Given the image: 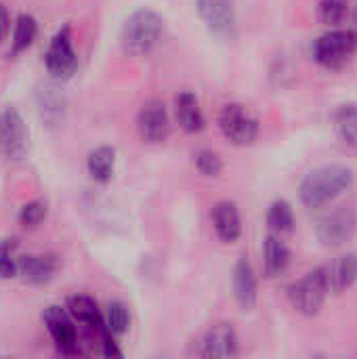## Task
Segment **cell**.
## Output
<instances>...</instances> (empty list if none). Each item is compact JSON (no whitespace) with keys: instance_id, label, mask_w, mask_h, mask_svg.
Returning <instances> with one entry per match:
<instances>
[{"instance_id":"cell-17","label":"cell","mask_w":357,"mask_h":359,"mask_svg":"<svg viewBox=\"0 0 357 359\" xmlns=\"http://www.w3.org/2000/svg\"><path fill=\"white\" fill-rule=\"evenodd\" d=\"M324 269H326L330 292L343 294L357 282V255L356 252L341 255L332 263L324 265Z\"/></svg>"},{"instance_id":"cell-21","label":"cell","mask_w":357,"mask_h":359,"mask_svg":"<svg viewBox=\"0 0 357 359\" xmlns=\"http://www.w3.org/2000/svg\"><path fill=\"white\" fill-rule=\"evenodd\" d=\"M335 130L347 147L357 149V103H343L337 107Z\"/></svg>"},{"instance_id":"cell-2","label":"cell","mask_w":357,"mask_h":359,"mask_svg":"<svg viewBox=\"0 0 357 359\" xmlns=\"http://www.w3.org/2000/svg\"><path fill=\"white\" fill-rule=\"evenodd\" d=\"M164 19L151 8L135 11L122 25L120 32V46L130 57L147 55L162 38Z\"/></svg>"},{"instance_id":"cell-8","label":"cell","mask_w":357,"mask_h":359,"mask_svg":"<svg viewBox=\"0 0 357 359\" xmlns=\"http://www.w3.org/2000/svg\"><path fill=\"white\" fill-rule=\"evenodd\" d=\"M0 151L11 162H19L27 151V126L15 105L0 109Z\"/></svg>"},{"instance_id":"cell-19","label":"cell","mask_w":357,"mask_h":359,"mask_svg":"<svg viewBox=\"0 0 357 359\" xmlns=\"http://www.w3.org/2000/svg\"><path fill=\"white\" fill-rule=\"evenodd\" d=\"M290 265V248L282 242L278 233L267 236L263 250V269L267 278H280Z\"/></svg>"},{"instance_id":"cell-11","label":"cell","mask_w":357,"mask_h":359,"mask_svg":"<svg viewBox=\"0 0 357 359\" xmlns=\"http://www.w3.org/2000/svg\"><path fill=\"white\" fill-rule=\"evenodd\" d=\"M198 13L215 36H236V11L229 0H198Z\"/></svg>"},{"instance_id":"cell-24","label":"cell","mask_w":357,"mask_h":359,"mask_svg":"<svg viewBox=\"0 0 357 359\" xmlns=\"http://www.w3.org/2000/svg\"><path fill=\"white\" fill-rule=\"evenodd\" d=\"M103 318H105V326H107V330H109L114 337H122V334H126V332H128V326H130V313H128V309H126V305H124V303H120V301H112V303L105 307Z\"/></svg>"},{"instance_id":"cell-26","label":"cell","mask_w":357,"mask_h":359,"mask_svg":"<svg viewBox=\"0 0 357 359\" xmlns=\"http://www.w3.org/2000/svg\"><path fill=\"white\" fill-rule=\"evenodd\" d=\"M46 212H48L46 202H42V200H32V202H27V204L21 206L17 219H19V225H21V227L34 229V227H38V225L46 219Z\"/></svg>"},{"instance_id":"cell-6","label":"cell","mask_w":357,"mask_h":359,"mask_svg":"<svg viewBox=\"0 0 357 359\" xmlns=\"http://www.w3.org/2000/svg\"><path fill=\"white\" fill-rule=\"evenodd\" d=\"M219 128H221L223 137L238 147L252 145L259 137L257 118L240 103L223 105V109L219 114Z\"/></svg>"},{"instance_id":"cell-27","label":"cell","mask_w":357,"mask_h":359,"mask_svg":"<svg viewBox=\"0 0 357 359\" xmlns=\"http://www.w3.org/2000/svg\"><path fill=\"white\" fill-rule=\"evenodd\" d=\"M17 242L11 238L0 240V278L8 280L17 276Z\"/></svg>"},{"instance_id":"cell-15","label":"cell","mask_w":357,"mask_h":359,"mask_svg":"<svg viewBox=\"0 0 357 359\" xmlns=\"http://www.w3.org/2000/svg\"><path fill=\"white\" fill-rule=\"evenodd\" d=\"M231 286H234V297L238 305L244 311H252L257 305V276L246 257L238 259L231 276Z\"/></svg>"},{"instance_id":"cell-10","label":"cell","mask_w":357,"mask_h":359,"mask_svg":"<svg viewBox=\"0 0 357 359\" xmlns=\"http://www.w3.org/2000/svg\"><path fill=\"white\" fill-rule=\"evenodd\" d=\"M137 130L145 143H162L170 135V118L162 101L151 99L143 103L137 116Z\"/></svg>"},{"instance_id":"cell-16","label":"cell","mask_w":357,"mask_h":359,"mask_svg":"<svg viewBox=\"0 0 357 359\" xmlns=\"http://www.w3.org/2000/svg\"><path fill=\"white\" fill-rule=\"evenodd\" d=\"M65 309L69 311V316L74 318V322H80L82 326H86L88 330H93L97 337H101L107 330L103 311L99 309V305L90 297H86V294H74V297L67 299Z\"/></svg>"},{"instance_id":"cell-1","label":"cell","mask_w":357,"mask_h":359,"mask_svg":"<svg viewBox=\"0 0 357 359\" xmlns=\"http://www.w3.org/2000/svg\"><path fill=\"white\" fill-rule=\"evenodd\" d=\"M356 181V175L345 164H326L311 170L299 187V198L307 208H322L345 194Z\"/></svg>"},{"instance_id":"cell-4","label":"cell","mask_w":357,"mask_h":359,"mask_svg":"<svg viewBox=\"0 0 357 359\" xmlns=\"http://www.w3.org/2000/svg\"><path fill=\"white\" fill-rule=\"evenodd\" d=\"M357 53V32L330 29L314 42V59L328 69L345 67Z\"/></svg>"},{"instance_id":"cell-5","label":"cell","mask_w":357,"mask_h":359,"mask_svg":"<svg viewBox=\"0 0 357 359\" xmlns=\"http://www.w3.org/2000/svg\"><path fill=\"white\" fill-rule=\"evenodd\" d=\"M44 65L55 80H69L78 72L80 59L74 48V34L69 25L59 27L50 38L44 53Z\"/></svg>"},{"instance_id":"cell-14","label":"cell","mask_w":357,"mask_h":359,"mask_svg":"<svg viewBox=\"0 0 357 359\" xmlns=\"http://www.w3.org/2000/svg\"><path fill=\"white\" fill-rule=\"evenodd\" d=\"M210 219H213L215 233L221 242L234 244L242 236V217L234 202H229V200L217 202L210 212Z\"/></svg>"},{"instance_id":"cell-9","label":"cell","mask_w":357,"mask_h":359,"mask_svg":"<svg viewBox=\"0 0 357 359\" xmlns=\"http://www.w3.org/2000/svg\"><path fill=\"white\" fill-rule=\"evenodd\" d=\"M42 322L57 347V351L61 355H67V358H74L80 353L78 349V334H76V328H74V318L69 316L67 309L59 307V305H50L44 309L42 313Z\"/></svg>"},{"instance_id":"cell-18","label":"cell","mask_w":357,"mask_h":359,"mask_svg":"<svg viewBox=\"0 0 357 359\" xmlns=\"http://www.w3.org/2000/svg\"><path fill=\"white\" fill-rule=\"evenodd\" d=\"M175 118H177L179 126L189 135H196V133L204 130V126H206V118H204V111L198 103V97L189 90H183L177 95Z\"/></svg>"},{"instance_id":"cell-22","label":"cell","mask_w":357,"mask_h":359,"mask_svg":"<svg viewBox=\"0 0 357 359\" xmlns=\"http://www.w3.org/2000/svg\"><path fill=\"white\" fill-rule=\"evenodd\" d=\"M38 36V21L32 15H19L13 25V40H11V53L21 55L27 50Z\"/></svg>"},{"instance_id":"cell-3","label":"cell","mask_w":357,"mask_h":359,"mask_svg":"<svg viewBox=\"0 0 357 359\" xmlns=\"http://www.w3.org/2000/svg\"><path fill=\"white\" fill-rule=\"evenodd\" d=\"M328 294H330V288H328V278H326L324 265L311 269L301 280H297L288 286V301H290L292 309L305 318L318 316L320 309L324 307V301Z\"/></svg>"},{"instance_id":"cell-7","label":"cell","mask_w":357,"mask_h":359,"mask_svg":"<svg viewBox=\"0 0 357 359\" xmlns=\"http://www.w3.org/2000/svg\"><path fill=\"white\" fill-rule=\"evenodd\" d=\"M357 229V215L353 208L341 206L324 217L318 219L316 223V238L324 248H341L347 244Z\"/></svg>"},{"instance_id":"cell-25","label":"cell","mask_w":357,"mask_h":359,"mask_svg":"<svg viewBox=\"0 0 357 359\" xmlns=\"http://www.w3.org/2000/svg\"><path fill=\"white\" fill-rule=\"evenodd\" d=\"M318 15H320L322 23L337 27L349 15V0H320L318 2Z\"/></svg>"},{"instance_id":"cell-23","label":"cell","mask_w":357,"mask_h":359,"mask_svg":"<svg viewBox=\"0 0 357 359\" xmlns=\"http://www.w3.org/2000/svg\"><path fill=\"white\" fill-rule=\"evenodd\" d=\"M267 225L271 229V233H290L295 227V212L292 206L286 200H276L271 202L269 210H267Z\"/></svg>"},{"instance_id":"cell-13","label":"cell","mask_w":357,"mask_h":359,"mask_svg":"<svg viewBox=\"0 0 357 359\" xmlns=\"http://www.w3.org/2000/svg\"><path fill=\"white\" fill-rule=\"evenodd\" d=\"M204 358H234L238 353V334L231 324L219 322L215 324L202 339Z\"/></svg>"},{"instance_id":"cell-29","label":"cell","mask_w":357,"mask_h":359,"mask_svg":"<svg viewBox=\"0 0 357 359\" xmlns=\"http://www.w3.org/2000/svg\"><path fill=\"white\" fill-rule=\"evenodd\" d=\"M8 29H11V17H8L6 6H4V4H0V42L6 38Z\"/></svg>"},{"instance_id":"cell-12","label":"cell","mask_w":357,"mask_h":359,"mask_svg":"<svg viewBox=\"0 0 357 359\" xmlns=\"http://www.w3.org/2000/svg\"><path fill=\"white\" fill-rule=\"evenodd\" d=\"M59 269V261L55 255H27L17 259V276L32 286L48 284Z\"/></svg>"},{"instance_id":"cell-28","label":"cell","mask_w":357,"mask_h":359,"mask_svg":"<svg viewBox=\"0 0 357 359\" xmlns=\"http://www.w3.org/2000/svg\"><path fill=\"white\" fill-rule=\"evenodd\" d=\"M196 168L200 170V175L213 179L219 177L223 170V160L219 158V154L210 151V149H202L196 154Z\"/></svg>"},{"instance_id":"cell-30","label":"cell","mask_w":357,"mask_h":359,"mask_svg":"<svg viewBox=\"0 0 357 359\" xmlns=\"http://www.w3.org/2000/svg\"><path fill=\"white\" fill-rule=\"evenodd\" d=\"M353 23H356V32H357V6H356V13H353Z\"/></svg>"},{"instance_id":"cell-20","label":"cell","mask_w":357,"mask_h":359,"mask_svg":"<svg viewBox=\"0 0 357 359\" xmlns=\"http://www.w3.org/2000/svg\"><path fill=\"white\" fill-rule=\"evenodd\" d=\"M114 166H116V151L109 145H101L93 149L86 158V170L90 179L97 183H109L114 177Z\"/></svg>"}]
</instances>
